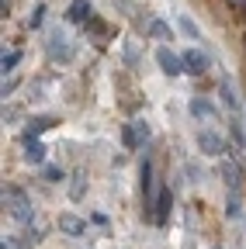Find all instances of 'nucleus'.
<instances>
[{
    "label": "nucleus",
    "instance_id": "f257e3e1",
    "mask_svg": "<svg viewBox=\"0 0 246 249\" xmlns=\"http://www.w3.org/2000/svg\"><path fill=\"white\" fill-rule=\"evenodd\" d=\"M4 208H7V214L14 218V222H21V225H28L35 218V204H32V197H28L21 187H4Z\"/></svg>",
    "mask_w": 246,
    "mask_h": 249
},
{
    "label": "nucleus",
    "instance_id": "f03ea898",
    "mask_svg": "<svg viewBox=\"0 0 246 249\" xmlns=\"http://www.w3.org/2000/svg\"><path fill=\"white\" fill-rule=\"evenodd\" d=\"M156 66L167 73V76H180V73H188L184 70V55H177L173 49H167V45H160L156 49Z\"/></svg>",
    "mask_w": 246,
    "mask_h": 249
},
{
    "label": "nucleus",
    "instance_id": "7ed1b4c3",
    "mask_svg": "<svg viewBox=\"0 0 246 249\" xmlns=\"http://www.w3.org/2000/svg\"><path fill=\"white\" fill-rule=\"evenodd\" d=\"M198 149H201L205 156H226V152H229L226 139L215 135V132H198Z\"/></svg>",
    "mask_w": 246,
    "mask_h": 249
},
{
    "label": "nucleus",
    "instance_id": "20e7f679",
    "mask_svg": "<svg viewBox=\"0 0 246 249\" xmlns=\"http://www.w3.org/2000/svg\"><path fill=\"white\" fill-rule=\"evenodd\" d=\"M49 55L59 62V59H63V62H70L73 59V45H70V38L63 35V31H52V35H49Z\"/></svg>",
    "mask_w": 246,
    "mask_h": 249
},
{
    "label": "nucleus",
    "instance_id": "39448f33",
    "mask_svg": "<svg viewBox=\"0 0 246 249\" xmlns=\"http://www.w3.org/2000/svg\"><path fill=\"white\" fill-rule=\"evenodd\" d=\"M208 66H211V59H208L201 49H188V52H184V70H188L191 76H201V73H208Z\"/></svg>",
    "mask_w": 246,
    "mask_h": 249
},
{
    "label": "nucleus",
    "instance_id": "423d86ee",
    "mask_svg": "<svg viewBox=\"0 0 246 249\" xmlns=\"http://www.w3.org/2000/svg\"><path fill=\"white\" fill-rule=\"evenodd\" d=\"M170 208H173V191H170V187H160V197H156V214H152V222H156V225H167Z\"/></svg>",
    "mask_w": 246,
    "mask_h": 249
},
{
    "label": "nucleus",
    "instance_id": "0eeeda50",
    "mask_svg": "<svg viewBox=\"0 0 246 249\" xmlns=\"http://www.w3.org/2000/svg\"><path fill=\"white\" fill-rule=\"evenodd\" d=\"M66 18L76 21V24H90V18H94V7H90V0H73L70 11H66Z\"/></svg>",
    "mask_w": 246,
    "mask_h": 249
},
{
    "label": "nucleus",
    "instance_id": "6e6552de",
    "mask_svg": "<svg viewBox=\"0 0 246 249\" xmlns=\"http://www.w3.org/2000/svg\"><path fill=\"white\" fill-rule=\"evenodd\" d=\"M59 232H63V235H83L87 222L76 218V214H59Z\"/></svg>",
    "mask_w": 246,
    "mask_h": 249
},
{
    "label": "nucleus",
    "instance_id": "1a4fd4ad",
    "mask_svg": "<svg viewBox=\"0 0 246 249\" xmlns=\"http://www.w3.org/2000/svg\"><path fill=\"white\" fill-rule=\"evenodd\" d=\"M52 118H45V114H38V118H28V128H24V139H35V135H42L45 128H52Z\"/></svg>",
    "mask_w": 246,
    "mask_h": 249
},
{
    "label": "nucleus",
    "instance_id": "9d476101",
    "mask_svg": "<svg viewBox=\"0 0 246 249\" xmlns=\"http://www.w3.org/2000/svg\"><path fill=\"white\" fill-rule=\"evenodd\" d=\"M24 145H28V152H24V160H28V163H45V145H42V142L24 139Z\"/></svg>",
    "mask_w": 246,
    "mask_h": 249
},
{
    "label": "nucleus",
    "instance_id": "9b49d317",
    "mask_svg": "<svg viewBox=\"0 0 246 249\" xmlns=\"http://www.w3.org/2000/svg\"><path fill=\"white\" fill-rule=\"evenodd\" d=\"M191 114H194V118H211L215 107H211L205 97H191Z\"/></svg>",
    "mask_w": 246,
    "mask_h": 249
},
{
    "label": "nucleus",
    "instance_id": "f8f14e48",
    "mask_svg": "<svg viewBox=\"0 0 246 249\" xmlns=\"http://www.w3.org/2000/svg\"><path fill=\"white\" fill-rule=\"evenodd\" d=\"M222 177H226V183L232 187V194H239V166H236V163H226V166H222Z\"/></svg>",
    "mask_w": 246,
    "mask_h": 249
},
{
    "label": "nucleus",
    "instance_id": "ddd939ff",
    "mask_svg": "<svg viewBox=\"0 0 246 249\" xmlns=\"http://www.w3.org/2000/svg\"><path fill=\"white\" fill-rule=\"evenodd\" d=\"M219 93H222V101H226L229 107H239V97H236V87H232L229 80H222V83H219Z\"/></svg>",
    "mask_w": 246,
    "mask_h": 249
},
{
    "label": "nucleus",
    "instance_id": "4468645a",
    "mask_svg": "<svg viewBox=\"0 0 246 249\" xmlns=\"http://www.w3.org/2000/svg\"><path fill=\"white\" fill-rule=\"evenodd\" d=\"M146 31H149V35H152V38H170V28H167L163 21H156V18H152V21H149V28H146Z\"/></svg>",
    "mask_w": 246,
    "mask_h": 249
},
{
    "label": "nucleus",
    "instance_id": "2eb2a0df",
    "mask_svg": "<svg viewBox=\"0 0 246 249\" xmlns=\"http://www.w3.org/2000/svg\"><path fill=\"white\" fill-rule=\"evenodd\" d=\"M121 142H125V149H139V139H135V128H132V124L121 128Z\"/></svg>",
    "mask_w": 246,
    "mask_h": 249
},
{
    "label": "nucleus",
    "instance_id": "dca6fc26",
    "mask_svg": "<svg viewBox=\"0 0 246 249\" xmlns=\"http://www.w3.org/2000/svg\"><path fill=\"white\" fill-rule=\"evenodd\" d=\"M83 187H87V183H83V173H76V177H73V183H70V197H73V201H80V197H83Z\"/></svg>",
    "mask_w": 246,
    "mask_h": 249
},
{
    "label": "nucleus",
    "instance_id": "f3484780",
    "mask_svg": "<svg viewBox=\"0 0 246 249\" xmlns=\"http://www.w3.org/2000/svg\"><path fill=\"white\" fill-rule=\"evenodd\" d=\"M132 128H135L139 145H146V142H149V124H146V121H132Z\"/></svg>",
    "mask_w": 246,
    "mask_h": 249
},
{
    "label": "nucleus",
    "instance_id": "a211bd4d",
    "mask_svg": "<svg viewBox=\"0 0 246 249\" xmlns=\"http://www.w3.org/2000/svg\"><path fill=\"white\" fill-rule=\"evenodd\" d=\"M42 173H45V180H49V183H63V180H66L59 166H42Z\"/></svg>",
    "mask_w": 246,
    "mask_h": 249
},
{
    "label": "nucleus",
    "instance_id": "6ab92c4d",
    "mask_svg": "<svg viewBox=\"0 0 246 249\" xmlns=\"http://www.w3.org/2000/svg\"><path fill=\"white\" fill-rule=\"evenodd\" d=\"M18 62H21V52H11V55H4V62H0V66H4V73H14Z\"/></svg>",
    "mask_w": 246,
    "mask_h": 249
},
{
    "label": "nucleus",
    "instance_id": "aec40b11",
    "mask_svg": "<svg viewBox=\"0 0 246 249\" xmlns=\"http://www.w3.org/2000/svg\"><path fill=\"white\" fill-rule=\"evenodd\" d=\"M42 18H45V7L38 4V7L32 11V18H28V28H42Z\"/></svg>",
    "mask_w": 246,
    "mask_h": 249
},
{
    "label": "nucleus",
    "instance_id": "412c9836",
    "mask_svg": "<svg viewBox=\"0 0 246 249\" xmlns=\"http://www.w3.org/2000/svg\"><path fill=\"white\" fill-rule=\"evenodd\" d=\"M226 214H229V218H239V214H243V208H239V194H232V201H229Z\"/></svg>",
    "mask_w": 246,
    "mask_h": 249
},
{
    "label": "nucleus",
    "instance_id": "4be33fe9",
    "mask_svg": "<svg viewBox=\"0 0 246 249\" xmlns=\"http://www.w3.org/2000/svg\"><path fill=\"white\" fill-rule=\"evenodd\" d=\"M180 28H184V31H188V35H191V38H198V28H194V21H191V18H180Z\"/></svg>",
    "mask_w": 246,
    "mask_h": 249
},
{
    "label": "nucleus",
    "instance_id": "5701e85b",
    "mask_svg": "<svg viewBox=\"0 0 246 249\" xmlns=\"http://www.w3.org/2000/svg\"><path fill=\"white\" fill-rule=\"evenodd\" d=\"M229 4H232V7H243V4H246V0H229Z\"/></svg>",
    "mask_w": 246,
    "mask_h": 249
}]
</instances>
